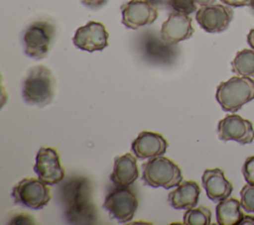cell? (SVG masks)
Returning a JSON list of instances; mask_svg holds the SVG:
<instances>
[{
	"instance_id": "603a6c76",
	"label": "cell",
	"mask_w": 254,
	"mask_h": 225,
	"mask_svg": "<svg viewBox=\"0 0 254 225\" xmlns=\"http://www.w3.org/2000/svg\"><path fill=\"white\" fill-rule=\"evenodd\" d=\"M170 7L176 12L190 14L196 10L195 0H171Z\"/></svg>"
},
{
	"instance_id": "d6986e66",
	"label": "cell",
	"mask_w": 254,
	"mask_h": 225,
	"mask_svg": "<svg viewBox=\"0 0 254 225\" xmlns=\"http://www.w3.org/2000/svg\"><path fill=\"white\" fill-rule=\"evenodd\" d=\"M215 214L219 225H239L244 216L240 201L233 197L219 201L215 207Z\"/></svg>"
},
{
	"instance_id": "4dcf8cb0",
	"label": "cell",
	"mask_w": 254,
	"mask_h": 225,
	"mask_svg": "<svg viewBox=\"0 0 254 225\" xmlns=\"http://www.w3.org/2000/svg\"><path fill=\"white\" fill-rule=\"evenodd\" d=\"M215 0H195V2L197 4H199L200 6H206V5H210L214 2Z\"/></svg>"
},
{
	"instance_id": "8992f818",
	"label": "cell",
	"mask_w": 254,
	"mask_h": 225,
	"mask_svg": "<svg viewBox=\"0 0 254 225\" xmlns=\"http://www.w3.org/2000/svg\"><path fill=\"white\" fill-rule=\"evenodd\" d=\"M11 195L16 204L39 210L44 208L52 198L51 189L39 177H24L12 187Z\"/></svg>"
},
{
	"instance_id": "ac0fdd59",
	"label": "cell",
	"mask_w": 254,
	"mask_h": 225,
	"mask_svg": "<svg viewBox=\"0 0 254 225\" xmlns=\"http://www.w3.org/2000/svg\"><path fill=\"white\" fill-rule=\"evenodd\" d=\"M200 187L194 180H183L168 195L169 204L175 209H190L197 205Z\"/></svg>"
},
{
	"instance_id": "5b68a950",
	"label": "cell",
	"mask_w": 254,
	"mask_h": 225,
	"mask_svg": "<svg viewBox=\"0 0 254 225\" xmlns=\"http://www.w3.org/2000/svg\"><path fill=\"white\" fill-rule=\"evenodd\" d=\"M142 169V180L146 185L154 188L169 189L183 181V171L179 165L163 156L145 162Z\"/></svg>"
},
{
	"instance_id": "83f0119b",
	"label": "cell",
	"mask_w": 254,
	"mask_h": 225,
	"mask_svg": "<svg viewBox=\"0 0 254 225\" xmlns=\"http://www.w3.org/2000/svg\"><path fill=\"white\" fill-rule=\"evenodd\" d=\"M153 6H170L171 0H146Z\"/></svg>"
},
{
	"instance_id": "f546056e",
	"label": "cell",
	"mask_w": 254,
	"mask_h": 225,
	"mask_svg": "<svg viewBox=\"0 0 254 225\" xmlns=\"http://www.w3.org/2000/svg\"><path fill=\"white\" fill-rule=\"evenodd\" d=\"M247 43L251 49L254 50V28L249 31L247 34Z\"/></svg>"
},
{
	"instance_id": "d4e9b609",
	"label": "cell",
	"mask_w": 254,
	"mask_h": 225,
	"mask_svg": "<svg viewBox=\"0 0 254 225\" xmlns=\"http://www.w3.org/2000/svg\"><path fill=\"white\" fill-rule=\"evenodd\" d=\"M9 224H35L36 221L32 215L27 212H19L14 214L8 221Z\"/></svg>"
},
{
	"instance_id": "cb8c5ba5",
	"label": "cell",
	"mask_w": 254,
	"mask_h": 225,
	"mask_svg": "<svg viewBox=\"0 0 254 225\" xmlns=\"http://www.w3.org/2000/svg\"><path fill=\"white\" fill-rule=\"evenodd\" d=\"M242 174L247 183L254 184V155L246 158L242 166Z\"/></svg>"
},
{
	"instance_id": "277c9868",
	"label": "cell",
	"mask_w": 254,
	"mask_h": 225,
	"mask_svg": "<svg viewBox=\"0 0 254 225\" xmlns=\"http://www.w3.org/2000/svg\"><path fill=\"white\" fill-rule=\"evenodd\" d=\"M215 99L223 111L236 112L254 99V79L249 76H232L221 81L215 92Z\"/></svg>"
},
{
	"instance_id": "7a4b0ae2",
	"label": "cell",
	"mask_w": 254,
	"mask_h": 225,
	"mask_svg": "<svg viewBox=\"0 0 254 225\" xmlns=\"http://www.w3.org/2000/svg\"><path fill=\"white\" fill-rule=\"evenodd\" d=\"M21 91L26 103L40 107L47 106L52 103L56 95V77L48 66L35 65L25 75Z\"/></svg>"
},
{
	"instance_id": "f1b7e54d",
	"label": "cell",
	"mask_w": 254,
	"mask_h": 225,
	"mask_svg": "<svg viewBox=\"0 0 254 225\" xmlns=\"http://www.w3.org/2000/svg\"><path fill=\"white\" fill-rule=\"evenodd\" d=\"M241 224H247V225L251 224V225H254V216H252V215H244L242 220L240 221L239 225H241Z\"/></svg>"
},
{
	"instance_id": "7402d4cb",
	"label": "cell",
	"mask_w": 254,
	"mask_h": 225,
	"mask_svg": "<svg viewBox=\"0 0 254 225\" xmlns=\"http://www.w3.org/2000/svg\"><path fill=\"white\" fill-rule=\"evenodd\" d=\"M240 203L247 213H254V184L246 183L240 190Z\"/></svg>"
},
{
	"instance_id": "1f68e13d",
	"label": "cell",
	"mask_w": 254,
	"mask_h": 225,
	"mask_svg": "<svg viewBox=\"0 0 254 225\" xmlns=\"http://www.w3.org/2000/svg\"><path fill=\"white\" fill-rule=\"evenodd\" d=\"M249 7H250L251 11H252L253 14H254V0H251V2H250V4H249Z\"/></svg>"
},
{
	"instance_id": "ba28073f",
	"label": "cell",
	"mask_w": 254,
	"mask_h": 225,
	"mask_svg": "<svg viewBox=\"0 0 254 225\" xmlns=\"http://www.w3.org/2000/svg\"><path fill=\"white\" fill-rule=\"evenodd\" d=\"M34 171L48 185H54L64 180L65 170L61 164L60 154L56 148L41 147L36 155Z\"/></svg>"
},
{
	"instance_id": "7c38bea8",
	"label": "cell",
	"mask_w": 254,
	"mask_h": 225,
	"mask_svg": "<svg viewBox=\"0 0 254 225\" xmlns=\"http://www.w3.org/2000/svg\"><path fill=\"white\" fill-rule=\"evenodd\" d=\"M122 24L132 30L154 23L158 10L146 0H130L121 6Z\"/></svg>"
},
{
	"instance_id": "6da1fadb",
	"label": "cell",
	"mask_w": 254,
	"mask_h": 225,
	"mask_svg": "<svg viewBox=\"0 0 254 225\" xmlns=\"http://www.w3.org/2000/svg\"><path fill=\"white\" fill-rule=\"evenodd\" d=\"M92 197V182L83 175L71 176L59 186V198L70 224L97 223L98 211Z\"/></svg>"
},
{
	"instance_id": "2e32d148",
	"label": "cell",
	"mask_w": 254,
	"mask_h": 225,
	"mask_svg": "<svg viewBox=\"0 0 254 225\" xmlns=\"http://www.w3.org/2000/svg\"><path fill=\"white\" fill-rule=\"evenodd\" d=\"M201 182L206 196L214 202L229 197L233 190L232 183L225 177L223 169L219 168L206 169L202 173Z\"/></svg>"
},
{
	"instance_id": "5bb4252c",
	"label": "cell",
	"mask_w": 254,
	"mask_h": 225,
	"mask_svg": "<svg viewBox=\"0 0 254 225\" xmlns=\"http://www.w3.org/2000/svg\"><path fill=\"white\" fill-rule=\"evenodd\" d=\"M169 143L163 135L152 131H142L132 142L131 149L139 160L153 159L164 156Z\"/></svg>"
},
{
	"instance_id": "52a82bcc",
	"label": "cell",
	"mask_w": 254,
	"mask_h": 225,
	"mask_svg": "<svg viewBox=\"0 0 254 225\" xmlns=\"http://www.w3.org/2000/svg\"><path fill=\"white\" fill-rule=\"evenodd\" d=\"M139 201L136 193L129 186H116L106 196L103 208L111 219L118 223H127L134 218Z\"/></svg>"
},
{
	"instance_id": "ffe728a7",
	"label": "cell",
	"mask_w": 254,
	"mask_h": 225,
	"mask_svg": "<svg viewBox=\"0 0 254 225\" xmlns=\"http://www.w3.org/2000/svg\"><path fill=\"white\" fill-rule=\"evenodd\" d=\"M231 70L240 76L254 77V50L243 49L236 53L231 61Z\"/></svg>"
},
{
	"instance_id": "3957f363",
	"label": "cell",
	"mask_w": 254,
	"mask_h": 225,
	"mask_svg": "<svg viewBox=\"0 0 254 225\" xmlns=\"http://www.w3.org/2000/svg\"><path fill=\"white\" fill-rule=\"evenodd\" d=\"M57 35V25L54 20L40 17L27 25L23 32L22 43L26 56L42 59L46 57Z\"/></svg>"
},
{
	"instance_id": "4316f807",
	"label": "cell",
	"mask_w": 254,
	"mask_h": 225,
	"mask_svg": "<svg viewBox=\"0 0 254 225\" xmlns=\"http://www.w3.org/2000/svg\"><path fill=\"white\" fill-rule=\"evenodd\" d=\"M223 4L230 7H243L249 6L251 0H220Z\"/></svg>"
},
{
	"instance_id": "30bf717a",
	"label": "cell",
	"mask_w": 254,
	"mask_h": 225,
	"mask_svg": "<svg viewBox=\"0 0 254 225\" xmlns=\"http://www.w3.org/2000/svg\"><path fill=\"white\" fill-rule=\"evenodd\" d=\"M234 16L230 6L223 4H210L201 6L195 14L198 25L207 33H221L225 31Z\"/></svg>"
},
{
	"instance_id": "4fadbf2b",
	"label": "cell",
	"mask_w": 254,
	"mask_h": 225,
	"mask_svg": "<svg viewBox=\"0 0 254 225\" xmlns=\"http://www.w3.org/2000/svg\"><path fill=\"white\" fill-rule=\"evenodd\" d=\"M191 21L188 14L176 11L171 13L162 25L160 31L161 38L172 45H177L182 41L190 39L194 33Z\"/></svg>"
},
{
	"instance_id": "8fae6325",
	"label": "cell",
	"mask_w": 254,
	"mask_h": 225,
	"mask_svg": "<svg viewBox=\"0 0 254 225\" xmlns=\"http://www.w3.org/2000/svg\"><path fill=\"white\" fill-rule=\"evenodd\" d=\"M108 38L109 33L102 23L89 21L75 31L72 43L77 49L92 53L104 50L108 46Z\"/></svg>"
},
{
	"instance_id": "484cf974",
	"label": "cell",
	"mask_w": 254,
	"mask_h": 225,
	"mask_svg": "<svg viewBox=\"0 0 254 225\" xmlns=\"http://www.w3.org/2000/svg\"><path fill=\"white\" fill-rule=\"evenodd\" d=\"M108 0H81V3L90 9H98L104 6Z\"/></svg>"
},
{
	"instance_id": "9c48e42d",
	"label": "cell",
	"mask_w": 254,
	"mask_h": 225,
	"mask_svg": "<svg viewBox=\"0 0 254 225\" xmlns=\"http://www.w3.org/2000/svg\"><path fill=\"white\" fill-rule=\"evenodd\" d=\"M218 139L235 141L241 145L250 144L254 140V128L250 120L238 114H228L217 124Z\"/></svg>"
},
{
	"instance_id": "e0dca14e",
	"label": "cell",
	"mask_w": 254,
	"mask_h": 225,
	"mask_svg": "<svg viewBox=\"0 0 254 225\" xmlns=\"http://www.w3.org/2000/svg\"><path fill=\"white\" fill-rule=\"evenodd\" d=\"M139 176L137 158L131 153L117 156L114 159L110 180L116 186H130Z\"/></svg>"
},
{
	"instance_id": "44dd1931",
	"label": "cell",
	"mask_w": 254,
	"mask_h": 225,
	"mask_svg": "<svg viewBox=\"0 0 254 225\" xmlns=\"http://www.w3.org/2000/svg\"><path fill=\"white\" fill-rule=\"evenodd\" d=\"M185 225H209L211 222V210L203 205L188 209L184 214Z\"/></svg>"
},
{
	"instance_id": "9a60e30c",
	"label": "cell",
	"mask_w": 254,
	"mask_h": 225,
	"mask_svg": "<svg viewBox=\"0 0 254 225\" xmlns=\"http://www.w3.org/2000/svg\"><path fill=\"white\" fill-rule=\"evenodd\" d=\"M141 48L144 56L148 60L164 64L172 62L178 52L176 45L169 44L162 38L159 39L155 34H150V31H146Z\"/></svg>"
}]
</instances>
